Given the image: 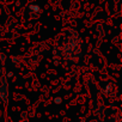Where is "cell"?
<instances>
[{"label": "cell", "instance_id": "1", "mask_svg": "<svg viewBox=\"0 0 122 122\" xmlns=\"http://www.w3.org/2000/svg\"><path fill=\"white\" fill-rule=\"evenodd\" d=\"M29 10L38 12V11H40V6H38V5H30V6H29Z\"/></svg>", "mask_w": 122, "mask_h": 122}, {"label": "cell", "instance_id": "2", "mask_svg": "<svg viewBox=\"0 0 122 122\" xmlns=\"http://www.w3.org/2000/svg\"><path fill=\"white\" fill-rule=\"evenodd\" d=\"M55 103L56 104H60L61 103V98H55Z\"/></svg>", "mask_w": 122, "mask_h": 122}]
</instances>
